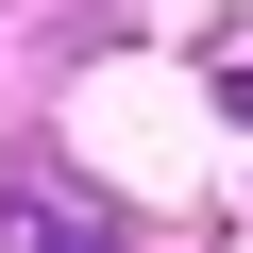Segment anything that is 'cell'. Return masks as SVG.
<instances>
[{
  "label": "cell",
  "instance_id": "obj_1",
  "mask_svg": "<svg viewBox=\"0 0 253 253\" xmlns=\"http://www.w3.org/2000/svg\"><path fill=\"white\" fill-rule=\"evenodd\" d=\"M219 118H236V135H253V68H219Z\"/></svg>",
  "mask_w": 253,
  "mask_h": 253
}]
</instances>
